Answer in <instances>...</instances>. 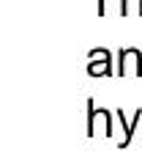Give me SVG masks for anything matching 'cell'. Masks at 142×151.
I'll list each match as a JSON object with an SVG mask.
<instances>
[{
	"label": "cell",
	"mask_w": 142,
	"mask_h": 151,
	"mask_svg": "<svg viewBox=\"0 0 142 151\" xmlns=\"http://www.w3.org/2000/svg\"><path fill=\"white\" fill-rule=\"evenodd\" d=\"M87 135L96 137V135H107V137H112L115 132H112V115L109 110H104V107H93V99H87Z\"/></svg>",
	"instance_id": "1"
},
{
	"label": "cell",
	"mask_w": 142,
	"mask_h": 151,
	"mask_svg": "<svg viewBox=\"0 0 142 151\" xmlns=\"http://www.w3.org/2000/svg\"><path fill=\"white\" fill-rule=\"evenodd\" d=\"M87 74L90 77H109V74H118L112 69V55L109 50L104 47H96L87 52Z\"/></svg>",
	"instance_id": "2"
},
{
	"label": "cell",
	"mask_w": 142,
	"mask_h": 151,
	"mask_svg": "<svg viewBox=\"0 0 142 151\" xmlns=\"http://www.w3.org/2000/svg\"><path fill=\"white\" fill-rule=\"evenodd\" d=\"M118 74L126 77V74H142V52L139 50H120L118 55Z\"/></svg>",
	"instance_id": "3"
},
{
	"label": "cell",
	"mask_w": 142,
	"mask_h": 151,
	"mask_svg": "<svg viewBox=\"0 0 142 151\" xmlns=\"http://www.w3.org/2000/svg\"><path fill=\"white\" fill-rule=\"evenodd\" d=\"M115 118H118V124H120V140H118V148H126L129 143H131V137H134V129H137V124H139V118H142V110H137L134 115H131V121L126 118V113L123 110H115Z\"/></svg>",
	"instance_id": "4"
},
{
	"label": "cell",
	"mask_w": 142,
	"mask_h": 151,
	"mask_svg": "<svg viewBox=\"0 0 142 151\" xmlns=\"http://www.w3.org/2000/svg\"><path fill=\"white\" fill-rule=\"evenodd\" d=\"M131 11L142 17V0H120V17H129Z\"/></svg>",
	"instance_id": "5"
},
{
	"label": "cell",
	"mask_w": 142,
	"mask_h": 151,
	"mask_svg": "<svg viewBox=\"0 0 142 151\" xmlns=\"http://www.w3.org/2000/svg\"><path fill=\"white\" fill-rule=\"evenodd\" d=\"M96 14H99V17L107 14V0H99V6H96Z\"/></svg>",
	"instance_id": "6"
}]
</instances>
